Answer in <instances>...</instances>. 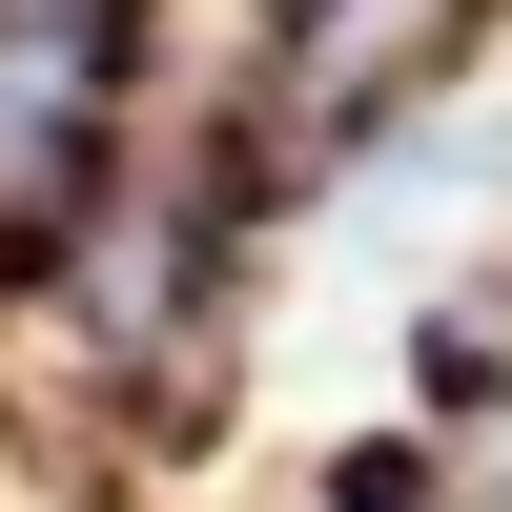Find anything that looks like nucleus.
I'll return each instance as SVG.
<instances>
[]
</instances>
